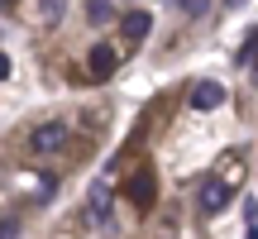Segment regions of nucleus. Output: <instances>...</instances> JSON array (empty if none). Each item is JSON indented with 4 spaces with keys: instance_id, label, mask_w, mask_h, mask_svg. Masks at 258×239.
<instances>
[{
    "instance_id": "1a4fd4ad",
    "label": "nucleus",
    "mask_w": 258,
    "mask_h": 239,
    "mask_svg": "<svg viewBox=\"0 0 258 239\" xmlns=\"http://www.w3.org/2000/svg\"><path fill=\"white\" fill-rule=\"evenodd\" d=\"M38 15H43L48 24H57V19L67 15V0H38Z\"/></svg>"
},
{
    "instance_id": "423d86ee",
    "label": "nucleus",
    "mask_w": 258,
    "mask_h": 239,
    "mask_svg": "<svg viewBox=\"0 0 258 239\" xmlns=\"http://www.w3.org/2000/svg\"><path fill=\"white\" fill-rule=\"evenodd\" d=\"M86 206H91V215L101 225H110V187H105V177L101 182H91V192H86Z\"/></svg>"
},
{
    "instance_id": "4468645a",
    "label": "nucleus",
    "mask_w": 258,
    "mask_h": 239,
    "mask_svg": "<svg viewBox=\"0 0 258 239\" xmlns=\"http://www.w3.org/2000/svg\"><path fill=\"white\" fill-rule=\"evenodd\" d=\"M10 5H15V0H0V10H10Z\"/></svg>"
},
{
    "instance_id": "ddd939ff",
    "label": "nucleus",
    "mask_w": 258,
    "mask_h": 239,
    "mask_svg": "<svg viewBox=\"0 0 258 239\" xmlns=\"http://www.w3.org/2000/svg\"><path fill=\"white\" fill-rule=\"evenodd\" d=\"M225 5H230V10H244V0H225Z\"/></svg>"
},
{
    "instance_id": "6e6552de",
    "label": "nucleus",
    "mask_w": 258,
    "mask_h": 239,
    "mask_svg": "<svg viewBox=\"0 0 258 239\" xmlns=\"http://www.w3.org/2000/svg\"><path fill=\"white\" fill-rule=\"evenodd\" d=\"M86 19H91V24H110L115 19V0H86Z\"/></svg>"
},
{
    "instance_id": "f257e3e1",
    "label": "nucleus",
    "mask_w": 258,
    "mask_h": 239,
    "mask_svg": "<svg viewBox=\"0 0 258 239\" xmlns=\"http://www.w3.org/2000/svg\"><path fill=\"white\" fill-rule=\"evenodd\" d=\"M115 63H120V53H115L110 43H96L91 53H86V77H91V82H105V77H115Z\"/></svg>"
},
{
    "instance_id": "20e7f679",
    "label": "nucleus",
    "mask_w": 258,
    "mask_h": 239,
    "mask_svg": "<svg viewBox=\"0 0 258 239\" xmlns=\"http://www.w3.org/2000/svg\"><path fill=\"white\" fill-rule=\"evenodd\" d=\"M225 105V86L220 82H196L191 86V110H220Z\"/></svg>"
},
{
    "instance_id": "7ed1b4c3",
    "label": "nucleus",
    "mask_w": 258,
    "mask_h": 239,
    "mask_svg": "<svg viewBox=\"0 0 258 239\" xmlns=\"http://www.w3.org/2000/svg\"><path fill=\"white\" fill-rule=\"evenodd\" d=\"M67 144V125H38L34 129V139H29V148H34V153H53V148H62Z\"/></svg>"
},
{
    "instance_id": "39448f33",
    "label": "nucleus",
    "mask_w": 258,
    "mask_h": 239,
    "mask_svg": "<svg viewBox=\"0 0 258 239\" xmlns=\"http://www.w3.org/2000/svg\"><path fill=\"white\" fill-rule=\"evenodd\" d=\"M225 206H230V187H225L220 177H211V182L201 187V211L215 215V211H225Z\"/></svg>"
},
{
    "instance_id": "f8f14e48",
    "label": "nucleus",
    "mask_w": 258,
    "mask_h": 239,
    "mask_svg": "<svg viewBox=\"0 0 258 239\" xmlns=\"http://www.w3.org/2000/svg\"><path fill=\"white\" fill-rule=\"evenodd\" d=\"M5 77H10V57L0 53V82H5Z\"/></svg>"
},
{
    "instance_id": "0eeeda50",
    "label": "nucleus",
    "mask_w": 258,
    "mask_h": 239,
    "mask_svg": "<svg viewBox=\"0 0 258 239\" xmlns=\"http://www.w3.org/2000/svg\"><path fill=\"white\" fill-rule=\"evenodd\" d=\"M148 29H153V15H144V10H129V15H124V38H129V43H144Z\"/></svg>"
},
{
    "instance_id": "f03ea898",
    "label": "nucleus",
    "mask_w": 258,
    "mask_h": 239,
    "mask_svg": "<svg viewBox=\"0 0 258 239\" xmlns=\"http://www.w3.org/2000/svg\"><path fill=\"white\" fill-rule=\"evenodd\" d=\"M153 196H158V177H153V167H139V172L129 177V201H134V206H153Z\"/></svg>"
},
{
    "instance_id": "9b49d317",
    "label": "nucleus",
    "mask_w": 258,
    "mask_h": 239,
    "mask_svg": "<svg viewBox=\"0 0 258 239\" xmlns=\"http://www.w3.org/2000/svg\"><path fill=\"white\" fill-rule=\"evenodd\" d=\"M10 234H19V220H0V239H10Z\"/></svg>"
},
{
    "instance_id": "9d476101",
    "label": "nucleus",
    "mask_w": 258,
    "mask_h": 239,
    "mask_svg": "<svg viewBox=\"0 0 258 239\" xmlns=\"http://www.w3.org/2000/svg\"><path fill=\"white\" fill-rule=\"evenodd\" d=\"M172 15H206V0H167Z\"/></svg>"
}]
</instances>
